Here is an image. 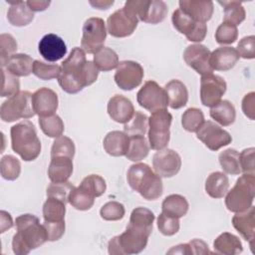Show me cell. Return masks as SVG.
<instances>
[{"mask_svg": "<svg viewBox=\"0 0 255 255\" xmlns=\"http://www.w3.org/2000/svg\"><path fill=\"white\" fill-rule=\"evenodd\" d=\"M99 70L92 61L86 59V52L75 47L61 65L58 82L62 90L68 94H77L98 79Z\"/></svg>", "mask_w": 255, "mask_h": 255, "instance_id": "obj_1", "label": "cell"}, {"mask_svg": "<svg viewBox=\"0 0 255 255\" xmlns=\"http://www.w3.org/2000/svg\"><path fill=\"white\" fill-rule=\"evenodd\" d=\"M17 232L13 235L12 249L16 255H26L48 241L44 225L40 224L37 216L22 214L15 220Z\"/></svg>", "mask_w": 255, "mask_h": 255, "instance_id": "obj_2", "label": "cell"}, {"mask_svg": "<svg viewBox=\"0 0 255 255\" xmlns=\"http://www.w3.org/2000/svg\"><path fill=\"white\" fill-rule=\"evenodd\" d=\"M127 179L129 186L146 200H155L161 194L163 185L161 177L146 163H134L129 166Z\"/></svg>", "mask_w": 255, "mask_h": 255, "instance_id": "obj_3", "label": "cell"}, {"mask_svg": "<svg viewBox=\"0 0 255 255\" xmlns=\"http://www.w3.org/2000/svg\"><path fill=\"white\" fill-rule=\"evenodd\" d=\"M11 146L14 152L25 161L36 159L41 152V141L37 135L36 128L30 121H22L10 129Z\"/></svg>", "mask_w": 255, "mask_h": 255, "instance_id": "obj_4", "label": "cell"}, {"mask_svg": "<svg viewBox=\"0 0 255 255\" xmlns=\"http://www.w3.org/2000/svg\"><path fill=\"white\" fill-rule=\"evenodd\" d=\"M151 232L128 224L126 231L113 237L108 244L111 255H131L140 253L147 244Z\"/></svg>", "mask_w": 255, "mask_h": 255, "instance_id": "obj_5", "label": "cell"}, {"mask_svg": "<svg viewBox=\"0 0 255 255\" xmlns=\"http://www.w3.org/2000/svg\"><path fill=\"white\" fill-rule=\"evenodd\" d=\"M255 196L254 173H243L235 182L234 186L227 191L225 205L231 212L238 213L252 206Z\"/></svg>", "mask_w": 255, "mask_h": 255, "instance_id": "obj_6", "label": "cell"}, {"mask_svg": "<svg viewBox=\"0 0 255 255\" xmlns=\"http://www.w3.org/2000/svg\"><path fill=\"white\" fill-rule=\"evenodd\" d=\"M32 95L28 91H20L3 102L0 108L1 120L11 123L20 119L33 118L36 113L33 107Z\"/></svg>", "mask_w": 255, "mask_h": 255, "instance_id": "obj_7", "label": "cell"}, {"mask_svg": "<svg viewBox=\"0 0 255 255\" xmlns=\"http://www.w3.org/2000/svg\"><path fill=\"white\" fill-rule=\"evenodd\" d=\"M172 116L166 110H158L151 113L148 118V144L151 149L159 150L165 148L170 138L169 128Z\"/></svg>", "mask_w": 255, "mask_h": 255, "instance_id": "obj_8", "label": "cell"}, {"mask_svg": "<svg viewBox=\"0 0 255 255\" xmlns=\"http://www.w3.org/2000/svg\"><path fill=\"white\" fill-rule=\"evenodd\" d=\"M124 7L132 12L138 20L149 24L162 22L167 14V6L161 0H128Z\"/></svg>", "mask_w": 255, "mask_h": 255, "instance_id": "obj_9", "label": "cell"}, {"mask_svg": "<svg viewBox=\"0 0 255 255\" xmlns=\"http://www.w3.org/2000/svg\"><path fill=\"white\" fill-rule=\"evenodd\" d=\"M107 38L105 21L99 17L87 19L83 25L82 49L88 54H95L104 47Z\"/></svg>", "mask_w": 255, "mask_h": 255, "instance_id": "obj_10", "label": "cell"}, {"mask_svg": "<svg viewBox=\"0 0 255 255\" xmlns=\"http://www.w3.org/2000/svg\"><path fill=\"white\" fill-rule=\"evenodd\" d=\"M136 101L140 107L153 113L158 110H164L168 106L167 95L154 81H147L136 94Z\"/></svg>", "mask_w": 255, "mask_h": 255, "instance_id": "obj_11", "label": "cell"}, {"mask_svg": "<svg viewBox=\"0 0 255 255\" xmlns=\"http://www.w3.org/2000/svg\"><path fill=\"white\" fill-rule=\"evenodd\" d=\"M138 24V18L129 10L123 7L111 14L107 20L108 32L116 38L130 36Z\"/></svg>", "mask_w": 255, "mask_h": 255, "instance_id": "obj_12", "label": "cell"}, {"mask_svg": "<svg viewBox=\"0 0 255 255\" xmlns=\"http://www.w3.org/2000/svg\"><path fill=\"white\" fill-rule=\"evenodd\" d=\"M143 75V69L137 62L122 61L117 67L114 79L120 89L131 91L141 84Z\"/></svg>", "mask_w": 255, "mask_h": 255, "instance_id": "obj_13", "label": "cell"}, {"mask_svg": "<svg viewBox=\"0 0 255 255\" xmlns=\"http://www.w3.org/2000/svg\"><path fill=\"white\" fill-rule=\"evenodd\" d=\"M171 21L173 27L181 34H184L188 41L200 43L204 40L207 33V25L194 21L179 8L172 13Z\"/></svg>", "mask_w": 255, "mask_h": 255, "instance_id": "obj_14", "label": "cell"}, {"mask_svg": "<svg viewBox=\"0 0 255 255\" xmlns=\"http://www.w3.org/2000/svg\"><path fill=\"white\" fill-rule=\"evenodd\" d=\"M196 136L207 148L213 151L228 145L232 141L229 132L211 121H204L196 131Z\"/></svg>", "mask_w": 255, "mask_h": 255, "instance_id": "obj_15", "label": "cell"}, {"mask_svg": "<svg viewBox=\"0 0 255 255\" xmlns=\"http://www.w3.org/2000/svg\"><path fill=\"white\" fill-rule=\"evenodd\" d=\"M225 80L214 74L201 76L200 79V100L205 107L212 108L217 105L226 92Z\"/></svg>", "mask_w": 255, "mask_h": 255, "instance_id": "obj_16", "label": "cell"}, {"mask_svg": "<svg viewBox=\"0 0 255 255\" xmlns=\"http://www.w3.org/2000/svg\"><path fill=\"white\" fill-rule=\"evenodd\" d=\"M152 166L160 177H172L180 170L181 158L175 150L162 148L153 154Z\"/></svg>", "mask_w": 255, "mask_h": 255, "instance_id": "obj_17", "label": "cell"}, {"mask_svg": "<svg viewBox=\"0 0 255 255\" xmlns=\"http://www.w3.org/2000/svg\"><path fill=\"white\" fill-rule=\"evenodd\" d=\"M210 53L209 49L200 43L191 44L184 50L183 60L201 76L213 74V70L209 64Z\"/></svg>", "mask_w": 255, "mask_h": 255, "instance_id": "obj_18", "label": "cell"}, {"mask_svg": "<svg viewBox=\"0 0 255 255\" xmlns=\"http://www.w3.org/2000/svg\"><path fill=\"white\" fill-rule=\"evenodd\" d=\"M32 102L35 113L40 117L55 115L58 109V96L49 88H40L32 95Z\"/></svg>", "mask_w": 255, "mask_h": 255, "instance_id": "obj_19", "label": "cell"}, {"mask_svg": "<svg viewBox=\"0 0 255 255\" xmlns=\"http://www.w3.org/2000/svg\"><path fill=\"white\" fill-rule=\"evenodd\" d=\"M39 53L49 62L61 60L67 53V46L64 40L56 34H47L39 42Z\"/></svg>", "mask_w": 255, "mask_h": 255, "instance_id": "obj_20", "label": "cell"}, {"mask_svg": "<svg viewBox=\"0 0 255 255\" xmlns=\"http://www.w3.org/2000/svg\"><path fill=\"white\" fill-rule=\"evenodd\" d=\"M108 114L113 121L119 124H127L134 114V108L129 99L123 95H115L109 100Z\"/></svg>", "mask_w": 255, "mask_h": 255, "instance_id": "obj_21", "label": "cell"}, {"mask_svg": "<svg viewBox=\"0 0 255 255\" xmlns=\"http://www.w3.org/2000/svg\"><path fill=\"white\" fill-rule=\"evenodd\" d=\"M179 9L196 22L206 23L213 14L212 1L180 0Z\"/></svg>", "mask_w": 255, "mask_h": 255, "instance_id": "obj_22", "label": "cell"}, {"mask_svg": "<svg viewBox=\"0 0 255 255\" xmlns=\"http://www.w3.org/2000/svg\"><path fill=\"white\" fill-rule=\"evenodd\" d=\"M240 56L233 47H219L210 53L209 64L212 70L228 71L238 62Z\"/></svg>", "mask_w": 255, "mask_h": 255, "instance_id": "obj_23", "label": "cell"}, {"mask_svg": "<svg viewBox=\"0 0 255 255\" xmlns=\"http://www.w3.org/2000/svg\"><path fill=\"white\" fill-rule=\"evenodd\" d=\"M232 225L246 241H249L250 246H252L255 233L254 206H250L247 210L236 213L232 218Z\"/></svg>", "mask_w": 255, "mask_h": 255, "instance_id": "obj_24", "label": "cell"}, {"mask_svg": "<svg viewBox=\"0 0 255 255\" xmlns=\"http://www.w3.org/2000/svg\"><path fill=\"white\" fill-rule=\"evenodd\" d=\"M103 145L107 153L112 156L126 155L129 145V136L125 131L113 130L107 133Z\"/></svg>", "mask_w": 255, "mask_h": 255, "instance_id": "obj_25", "label": "cell"}, {"mask_svg": "<svg viewBox=\"0 0 255 255\" xmlns=\"http://www.w3.org/2000/svg\"><path fill=\"white\" fill-rule=\"evenodd\" d=\"M73 173L72 158L67 156L51 157L48 167V176L52 182L68 181Z\"/></svg>", "mask_w": 255, "mask_h": 255, "instance_id": "obj_26", "label": "cell"}, {"mask_svg": "<svg viewBox=\"0 0 255 255\" xmlns=\"http://www.w3.org/2000/svg\"><path fill=\"white\" fill-rule=\"evenodd\" d=\"M167 95L168 106L177 110L184 107L188 101V91L186 86L179 80H171L164 86Z\"/></svg>", "mask_w": 255, "mask_h": 255, "instance_id": "obj_27", "label": "cell"}, {"mask_svg": "<svg viewBox=\"0 0 255 255\" xmlns=\"http://www.w3.org/2000/svg\"><path fill=\"white\" fill-rule=\"evenodd\" d=\"M10 7L7 12V19L13 26L22 27L30 24L34 19V12L28 7L26 2H9Z\"/></svg>", "mask_w": 255, "mask_h": 255, "instance_id": "obj_28", "label": "cell"}, {"mask_svg": "<svg viewBox=\"0 0 255 255\" xmlns=\"http://www.w3.org/2000/svg\"><path fill=\"white\" fill-rule=\"evenodd\" d=\"M34 61L27 54H13L2 67L16 77H27L33 73Z\"/></svg>", "mask_w": 255, "mask_h": 255, "instance_id": "obj_29", "label": "cell"}, {"mask_svg": "<svg viewBox=\"0 0 255 255\" xmlns=\"http://www.w3.org/2000/svg\"><path fill=\"white\" fill-rule=\"evenodd\" d=\"M214 252L223 255H235L243 251L240 239L229 232H223L213 242Z\"/></svg>", "mask_w": 255, "mask_h": 255, "instance_id": "obj_30", "label": "cell"}, {"mask_svg": "<svg viewBox=\"0 0 255 255\" xmlns=\"http://www.w3.org/2000/svg\"><path fill=\"white\" fill-rule=\"evenodd\" d=\"M229 179L221 171H214L208 175L205 181V191L212 198H222L228 191Z\"/></svg>", "mask_w": 255, "mask_h": 255, "instance_id": "obj_31", "label": "cell"}, {"mask_svg": "<svg viewBox=\"0 0 255 255\" xmlns=\"http://www.w3.org/2000/svg\"><path fill=\"white\" fill-rule=\"evenodd\" d=\"M161 209L165 215L179 219L187 213L188 202L180 194H170L163 199Z\"/></svg>", "mask_w": 255, "mask_h": 255, "instance_id": "obj_32", "label": "cell"}, {"mask_svg": "<svg viewBox=\"0 0 255 255\" xmlns=\"http://www.w3.org/2000/svg\"><path fill=\"white\" fill-rule=\"evenodd\" d=\"M210 117L223 127L232 125L236 118L234 106L227 100H221L217 105L210 108Z\"/></svg>", "mask_w": 255, "mask_h": 255, "instance_id": "obj_33", "label": "cell"}, {"mask_svg": "<svg viewBox=\"0 0 255 255\" xmlns=\"http://www.w3.org/2000/svg\"><path fill=\"white\" fill-rule=\"evenodd\" d=\"M93 63L99 71L108 72L118 67L119 56L113 49L103 47L94 54Z\"/></svg>", "mask_w": 255, "mask_h": 255, "instance_id": "obj_34", "label": "cell"}, {"mask_svg": "<svg viewBox=\"0 0 255 255\" xmlns=\"http://www.w3.org/2000/svg\"><path fill=\"white\" fill-rule=\"evenodd\" d=\"M224 8V23L237 26L241 24L246 17V12L242 3L236 0L231 1H218Z\"/></svg>", "mask_w": 255, "mask_h": 255, "instance_id": "obj_35", "label": "cell"}, {"mask_svg": "<svg viewBox=\"0 0 255 255\" xmlns=\"http://www.w3.org/2000/svg\"><path fill=\"white\" fill-rule=\"evenodd\" d=\"M66 203L52 197H47L43 205V216L44 221L58 222L65 221Z\"/></svg>", "mask_w": 255, "mask_h": 255, "instance_id": "obj_36", "label": "cell"}, {"mask_svg": "<svg viewBox=\"0 0 255 255\" xmlns=\"http://www.w3.org/2000/svg\"><path fill=\"white\" fill-rule=\"evenodd\" d=\"M149 151V144L144 135L129 137V145L126 154L127 158L137 162L145 158Z\"/></svg>", "mask_w": 255, "mask_h": 255, "instance_id": "obj_37", "label": "cell"}, {"mask_svg": "<svg viewBox=\"0 0 255 255\" xmlns=\"http://www.w3.org/2000/svg\"><path fill=\"white\" fill-rule=\"evenodd\" d=\"M148 128V118L145 114L136 111L132 118L124 126V131L129 136L144 135Z\"/></svg>", "mask_w": 255, "mask_h": 255, "instance_id": "obj_38", "label": "cell"}, {"mask_svg": "<svg viewBox=\"0 0 255 255\" xmlns=\"http://www.w3.org/2000/svg\"><path fill=\"white\" fill-rule=\"evenodd\" d=\"M219 163L225 173L237 175L241 172L239 152L234 148H227L219 153Z\"/></svg>", "mask_w": 255, "mask_h": 255, "instance_id": "obj_39", "label": "cell"}, {"mask_svg": "<svg viewBox=\"0 0 255 255\" xmlns=\"http://www.w3.org/2000/svg\"><path fill=\"white\" fill-rule=\"evenodd\" d=\"M154 218V214L151 210L145 207H136L130 213L128 224L151 232Z\"/></svg>", "mask_w": 255, "mask_h": 255, "instance_id": "obj_40", "label": "cell"}, {"mask_svg": "<svg viewBox=\"0 0 255 255\" xmlns=\"http://www.w3.org/2000/svg\"><path fill=\"white\" fill-rule=\"evenodd\" d=\"M39 125L42 131L49 137H58L64 132V123L58 115L40 117Z\"/></svg>", "mask_w": 255, "mask_h": 255, "instance_id": "obj_41", "label": "cell"}, {"mask_svg": "<svg viewBox=\"0 0 255 255\" xmlns=\"http://www.w3.org/2000/svg\"><path fill=\"white\" fill-rule=\"evenodd\" d=\"M204 123V116L200 109L189 108L181 117L182 128L189 132H196Z\"/></svg>", "mask_w": 255, "mask_h": 255, "instance_id": "obj_42", "label": "cell"}, {"mask_svg": "<svg viewBox=\"0 0 255 255\" xmlns=\"http://www.w3.org/2000/svg\"><path fill=\"white\" fill-rule=\"evenodd\" d=\"M0 172L1 176L6 180L17 179L21 172V163L19 159L10 154L4 155L0 161Z\"/></svg>", "mask_w": 255, "mask_h": 255, "instance_id": "obj_43", "label": "cell"}, {"mask_svg": "<svg viewBox=\"0 0 255 255\" xmlns=\"http://www.w3.org/2000/svg\"><path fill=\"white\" fill-rule=\"evenodd\" d=\"M95 202V197L90 195L80 186L74 187L69 195V203L78 210H89Z\"/></svg>", "mask_w": 255, "mask_h": 255, "instance_id": "obj_44", "label": "cell"}, {"mask_svg": "<svg viewBox=\"0 0 255 255\" xmlns=\"http://www.w3.org/2000/svg\"><path fill=\"white\" fill-rule=\"evenodd\" d=\"M79 186L93 197H99L103 195L107 189V183L105 179L98 174H90L86 176Z\"/></svg>", "mask_w": 255, "mask_h": 255, "instance_id": "obj_45", "label": "cell"}, {"mask_svg": "<svg viewBox=\"0 0 255 255\" xmlns=\"http://www.w3.org/2000/svg\"><path fill=\"white\" fill-rule=\"evenodd\" d=\"M74 141L65 135H60L55 138L51 148V157L55 156H67L73 159L75 155Z\"/></svg>", "mask_w": 255, "mask_h": 255, "instance_id": "obj_46", "label": "cell"}, {"mask_svg": "<svg viewBox=\"0 0 255 255\" xmlns=\"http://www.w3.org/2000/svg\"><path fill=\"white\" fill-rule=\"evenodd\" d=\"M61 66L57 64H47L40 60H35L33 64V74L41 80H52L59 77Z\"/></svg>", "mask_w": 255, "mask_h": 255, "instance_id": "obj_47", "label": "cell"}, {"mask_svg": "<svg viewBox=\"0 0 255 255\" xmlns=\"http://www.w3.org/2000/svg\"><path fill=\"white\" fill-rule=\"evenodd\" d=\"M74 187L75 186L69 181L52 182L47 187V197L56 198L67 203L69 202V195Z\"/></svg>", "mask_w": 255, "mask_h": 255, "instance_id": "obj_48", "label": "cell"}, {"mask_svg": "<svg viewBox=\"0 0 255 255\" xmlns=\"http://www.w3.org/2000/svg\"><path fill=\"white\" fill-rule=\"evenodd\" d=\"M237 37H238L237 27L232 24H228L224 22L218 26L215 32V40L220 45L232 44L237 40Z\"/></svg>", "mask_w": 255, "mask_h": 255, "instance_id": "obj_49", "label": "cell"}, {"mask_svg": "<svg viewBox=\"0 0 255 255\" xmlns=\"http://www.w3.org/2000/svg\"><path fill=\"white\" fill-rule=\"evenodd\" d=\"M126 210L122 203L118 201H109L104 204L100 210V215L104 220L117 221L125 216Z\"/></svg>", "mask_w": 255, "mask_h": 255, "instance_id": "obj_50", "label": "cell"}, {"mask_svg": "<svg viewBox=\"0 0 255 255\" xmlns=\"http://www.w3.org/2000/svg\"><path fill=\"white\" fill-rule=\"evenodd\" d=\"M2 77H3V84H2V91L1 97H12L19 93L20 91V82L18 77L11 74L7 71L4 67H2Z\"/></svg>", "mask_w": 255, "mask_h": 255, "instance_id": "obj_51", "label": "cell"}, {"mask_svg": "<svg viewBox=\"0 0 255 255\" xmlns=\"http://www.w3.org/2000/svg\"><path fill=\"white\" fill-rule=\"evenodd\" d=\"M17 50V42L14 37L10 34H1L0 35V61L1 67L4 66L6 61L13 55Z\"/></svg>", "mask_w": 255, "mask_h": 255, "instance_id": "obj_52", "label": "cell"}, {"mask_svg": "<svg viewBox=\"0 0 255 255\" xmlns=\"http://www.w3.org/2000/svg\"><path fill=\"white\" fill-rule=\"evenodd\" d=\"M157 228L161 234L172 236L179 230V220L178 218L167 216L161 212L157 217Z\"/></svg>", "mask_w": 255, "mask_h": 255, "instance_id": "obj_53", "label": "cell"}, {"mask_svg": "<svg viewBox=\"0 0 255 255\" xmlns=\"http://www.w3.org/2000/svg\"><path fill=\"white\" fill-rule=\"evenodd\" d=\"M237 52L243 59L255 58V36L250 35L242 38L237 45Z\"/></svg>", "mask_w": 255, "mask_h": 255, "instance_id": "obj_54", "label": "cell"}, {"mask_svg": "<svg viewBox=\"0 0 255 255\" xmlns=\"http://www.w3.org/2000/svg\"><path fill=\"white\" fill-rule=\"evenodd\" d=\"M254 147L245 148L241 153H239V162L241 171L244 173H254Z\"/></svg>", "mask_w": 255, "mask_h": 255, "instance_id": "obj_55", "label": "cell"}, {"mask_svg": "<svg viewBox=\"0 0 255 255\" xmlns=\"http://www.w3.org/2000/svg\"><path fill=\"white\" fill-rule=\"evenodd\" d=\"M43 225L47 232L48 241H57L65 233V221H58V222L44 221Z\"/></svg>", "mask_w": 255, "mask_h": 255, "instance_id": "obj_56", "label": "cell"}, {"mask_svg": "<svg viewBox=\"0 0 255 255\" xmlns=\"http://www.w3.org/2000/svg\"><path fill=\"white\" fill-rule=\"evenodd\" d=\"M242 111L244 115L250 120H254L255 114V93L250 92L246 94L242 100Z\"/></svg>", "mask_w": 255, "mask_h": 255, "instance_id": "obj_57", "label": "cell"}, {"mask_svg": "<svg viewBox=\"0 0 255 255\" xmlns=\"http://www.w3.org/2000/svg\"><path fill=\"white\" fill-rule=\"evenodd\" d=\"M191 254H196V255H202V254H210L212 253L208 245L201 239H192L188 242Z\"/></svg>", "mask_w": 255, "mask_h": 255, "instance_id": "obj_58", "label": "cell"}, {"mask_svg": "<svg viewBox=\"0 0 255 255\" xmlns=\"http://www.w3.org/2000/svg\"><path fill=\"white\" fill-rule=\"evenodd\" d=\"M28 7L33 11V12H40V11H44L46 10L51 1H47V0H29L26 2Z\"/></svg>", "mask_w": 255, "mask_h": 255, "instance_id": "obj_59", "label": "cell"}, {"mask_svg": "<svg viewBox=\"0 0 255 255\" xmlns=\"http://www.w3.org/2000/svg\"><path fill=\"white\" fill-rule=\"evenodd\" d=\"M0 220H1V224H0V228H1L0 232L1 233L5 232L7 229L12 228L13 220H12L10 213H8L5 210H1L0 211Z\"/></svg>", "mask_w": 255, "mask_h": 255, "instance_id": "obj_60", "label": "cell"}, {"mask_svg": "<svg viewBox=\"0 0 255 255\" xmlns=\"http://www.w3.org/2000/svg\"><path fill=\"white\" fill-rule=\"evenodd\" d=\"M166 254H187L188 255V254H191V251L188 243H184V244L173 246L166 252Z\"/></svg>", "mask_w": 255, "mask_h": 255, "instance_id": "obj_61", "label": "cell"}, {"mask_svg": "<svg viewBox=\"0 0 255 255\" xmlns=\"http://www.w3.org/2000/svg\"><path fill=\"white\" fill-rule=\"evenodd\" d=\"M89 3L97 9L100 10H106L109 9L113 4H114V0H96V1H89Z\"/></svg>", "mask_w": 255, "mask_h": 255, "instance_id": "obj_62", "label": "cell"}]
</instances>
